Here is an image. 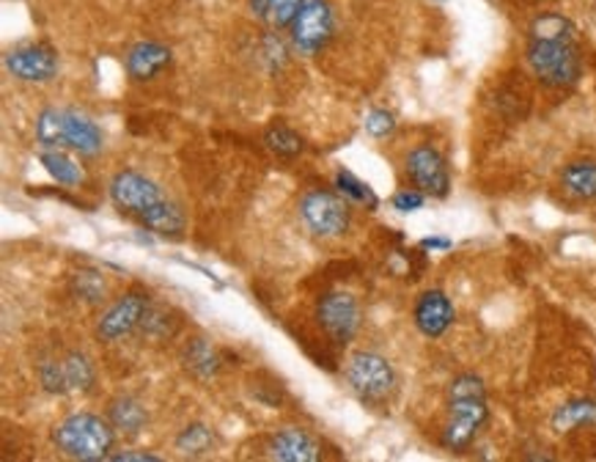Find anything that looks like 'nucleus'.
<instances>
[{
  "label": "nucleus",
  "mask_w": 596,
  "mask_h": 462,
  "mask_svg": "<svg viewBox=\"0 0 596 462\" xmlns=\"http://www.w3.org/2000/svg\"><path fill=\"white\" fill-rule=\"evenodd\" d=\"M424 201H426V193H421L418 188L415 190H398L396 195H393V210H398V212H415V210H421V207H424Z\"/></svg>",
  "instance_id": "obj_30"
},
{
  "label": "nucleus",
  "mask_w": 596,
  "mask_h": 462,
  "mask_svg": "<svg viewBox=\"0 0 596 462\" xmlns=\"http://www.w3.org/2000/svg\"><path fill=\"white\" fill-rule=\"evenodd\" d=\"M6 69L22 83H50L58 74V53L44 42H28L6 53Z\"/></svg>",
  "instance_id": "obj_10"
},
{
  "label": "nucleus",
  "mask_w": 596,
  "mask_h": 462,
  "mask_svg": "<svg viewBox=\"0 0 596 462\" xmlns=\"http://www.w3.org/2000/svg\"><path fill=\"white\" fill-rule=\"evenodd\" d=\"M39 383L48 394H69V380L63 361H44L39 366Z\"/></svg>",
  "instance_id": "obj_27"
},
{
  "label": "nucleus",
  "mask_w": 596,
  "mask_h": 462,
  "mask_svg": "<svg viewBox=\"0 0 596 462\" xmlns=\"http://www.w3.org/2000/svg\"><path fill=\"white\" fill-rule=\"evenodd\" d=\"M407 177L413 179V184L421 193L434 195V199L448 195V165H445L443 154L434 147H415L413 152L407 154Z\"/></svg>",
  "instance_id": "obj_11"
},
{
  "label": "nucleus",
  "mask_w": 596,
  "mask_h": 462,
  "mask_svg": "<svg viewBox=\"0 0 596 462\" xmlns=\"http://www.w3.org/2000/svg\"><path fill=\"white\" fill-rule=\"evenodd\" d=\"M300 218L311 234L333 240L350 229V201L341 193H330V190H309L300 199Z\"/></svg>",
  "instance_id": "obj_4"
},
{
  "label": "nucleus",
  "mask_w": 596,
  "mask_h": 462,
  "mask_svg": "<svg viewBox=\"0 0 596 462\" xmlns=\"http://www.w3.org/2000/svg\"><path fill=\"white\" fill-rule=\"evenodd\" d=\"M212 446H215V432L206 424H201V421L184 426L176 438V449L182 454H188V458H201V454L210 452Z\"/></svg>",
  "instance_id": "obj_23"
},
{
  "label": "nucleus",
  "mask_w": 596,
  "mask_h": 462,
  "mask_svg": "<svg viewBox=\"0 0 596 462\" xmlns=\"http://www.w3.org/2000/svg\"><path fill=\"white\" fill-rule=\"evenodd\" d=\"M102 130L89 119V116L78 111H63V130H61V147L74 149L80 154H100L102 152Z\"/></svg>",
  "instance_id": "obj_15"
},
{
  "label": "nucleus",
  "mask_w": 596,
  "mask_h": 462,
  "mask_svg": "<svg viewBox=\"0 0 596 462\" xmlns=\"http://www.w3.org/2000/svg\"><path fill=\"white\" fill-rule=\"evenodd\" d=\"M303 3L305 0H248V9H251L264 26L281 31V28H292L294 17L300 14Z\"/></svg>",
  "instance_id": "obj_18"
},
{
  "label": "nucleus",
  "mask_w": 596,
  "mask_h": 462,
  "mask_svg": "<svg viewBox=\"0 0 596 462\" xmlns=\"http://www.w3.org/2000/svg\"><path fill=\"white\" fill-rule=\"evenodd\" d=\"M63 369H67V380H69V391H91L97 383L94 366H91L89 358L83 352H69L63 358Z\"/></svg>",
  "instance_id": "obj_25"
},
{
  "label": "nucleus",
  "mask_w": 596,
  "mask_h": 462,
  "mask_svg": "<svg viewBox=\"0 0 596 462\" xmlns=\"http://www.w3.org/2000/svg\"><path fill=\"white\" fill-rule=\"evenodd\" d=\"M113 424L91 413L69 415L53 430L58 452L80 462L108 460L110 449H113Z\"/></svg>",
  "instance_id": "obj_3"
},
{
  "label": "nucleus",
  "mask_w": 596,
  "mask_h": 462,
  "mask_svg": "<svg viewBox=\"0 0 596 462\" xmlns=\"http://www.w3.org/2000/svg\"><path fill=\"white\" fill-rule=\"evenodd\" d=\"M393 130H396V119H393V113L377 108V111H372L366 116V132L372 138H387Z\"/></svg>",
  "instance_id": "obj_29"
},
{
  "label": "nucleus",
  "mask_w": 596,
  "mask_h": 462,
  "mask_svg": "<svg viewBox=\"0 0 596 462\" xmlns=\"http://www.w3.org/2000/svg\"><path fill=\"white\" fill-rule=\"evenodd\" d=\"M316 320L335 344H346L355 339L361 328V305L350 292H327L316 305Z\"/></svg>",
  "instance_id": "obj_9"
},
{
  "label": "nucleus",
  "mask_w": 596,
  "mask_h": 462,
  "mask_svg": "<svg viewBox=\"0 0 596 462\" xmlns=\"http://www.w3.org/2000/svg\"><path fill=\"white\" fill-rule=\"evenodd\" d=\"M451 322H454V305L445 298V292L430 289V292L421 294L418 303H415V325L424 337L440 339L448 331Z\"/></svg>",
  "instance_id": "obj_12"
},
{
  "label": "nucleus",
  "mask_w": 596,
  "mask_h": 462,
  "mask_svg": "<svg viewBox=\"0 0 596 462\" xmlns=\"http://www.w3.org/2000/svg\"><path fill=\"white\" fill-rule=\"evenodd\" d=\"M528 63L536 78L553 89H566L580 80L583 58L575 26L564 14L549 11L536 17L528 33Z\"/></svg>",
  "instance_id": "obj_1"
},
{
  "label": "nucleus",
  "mask_w": 596,
  "mask_h": 462,
  "mask_svg": "<svg viewBox=\"0 0 596 462\" xmlns=\"http://www.w3.org/2000/svg\"><path fill=\"white\" fill-rule=\"evenodd\" d=\"M173 56L165 44L160 42H138L135 48L127 53L124 69L135 83H147V80H154L158 74H163L168 67H171Z\"/></svg>",
  "instance_id": "obj_14"
},
{
  "label": "nucleus",
  "mask_w": 596,
  "mask_h": 462,
  "mask_svg": "<svg viewBox=\"0 0 596 462\" xmlns=\"http://www.w3.org/2000/svg\"><path fill=\"white\" fill-rule=\"evenodd\" d=\"M74 292H78L83 300H89V303H100V300L105 298V281H102L97 273H78V279H74Z\"/></svg>",
  "instance_id": "obj_28"
},
{
  "label": "nucleus",
  "mask_w": 596,
  "mask_h": 462,
  "mask_svg": "<svg viewBox=\"0 0 596 462\" xmlns=\"http://www.w3.org/2000/svg\"><path fill=\"white\" fill-rule=\"evenodd\" d=\"M346 380L363 402H385L396 391V372L377 352H355L346 363Z\"/></svg>",
  "instance_id": "obj_5"
},
{
  "label": "nucleus",
  "mask_w": 596,
  "mask_h": 462,
  "mask_svg": "<svg viewBox=\"0 0 596 462\" xmlns=\"http://www.w3.org/2000/svg\"><path fill=\"white\" fill-rule=\"evenodd\" d=\"M149 314V294L143 292H127L121 294L115 303L97 322V339L100 342H119V339L130 337L135 328L143 325Z\"/></svg>",
  "instance_id": "obj_8"
},
{
  "label": "nucleus",
  "mask_w": 596,
  "mask_h": 462,
  "mask_svg": "<svg viewBox=\"0 0 596 462\" xmlns=\"http://www.w3.org/2000/svg\"><path fill=\"white\" fill-rule=\"evenodd\" d=\"M335 190H339L341 195H344L350 204H361V207H368V210H377L380 207V199L377 193H374L372 188H368L363 179H357L355 173L350 171H339L335 173Z\"/></svg>",
  "instance_id": "obj_21"
},
{
  "label": "nucleus",
  "mask_w": 596,
  "mask_h": 462,
  "mask_svg": "<svg viewBox=\"0 0 596 462\" xmlns=\"http://www.w3.org/2000/svg\"><path fill=\"white\" fill-rule=\"evenodd\" d=\"M487 421V396H448V424L443 443L454 452L471 446Z\"/></svg>",
  "instance_id": "obj_7"
},
{
  "label": "nucleus",
  "mask_w": 596,
  "mask_h": 462,
  "mask_svg": "<svg viewBox=\"0 0 596 462\" xmlns=\"http://www.w3.org/2000/svg\"><path fill=\"white\" fill-rule=\"evenodd\" d=\"M182 361H184V366H188L190 372L201 380L215 378V374L220 372V355L215 346L206 342V339H193V342L184 346Z\"/></svg>",
  "instance_id": "obj_19"
},
{
  "label": "nucleus",
  "mask_w": 596,
  "mask_h": 462,
  "mask_svg": "<svg viewBox=\"0 0 596 462\" xmlns=\"http://www.w3.org/2000/svg\"><path fill=\"white\" fill-rule=\"evenodd\" d=\"M264 143H267V149L272 154L286 158V160L297 158V154L303 152V138H300L297 132L286 124H272L270 130L264 132Z\"/></svg>",
  "instance_id": "obj_24"
},
{
  "label": "nucleus",
  "mask_w": 596,
  "mask_h": 462,
  "mask_svg": "<svg viewBox=\"0 0 596 462\" xmlns=\"http://www.w3.org/2000/svg\"><path fill=\"white\" fill-rule=\"evenodd\" d=\"M61 130H63V111L58 108H44L37 119V141L42 149L61 147Z\"/></svg>",
  "instance_id": "obj_26"
},
{
  "label": "nucleus",
  "mask_w": 596,
  "mask_h": 462,
  "mask_svg": "<svg viewBox=\"0 0 596 462\" xmlns=\"http://www.w3.org/2000/svg\"><path fill=\"white\" fill-rule=\"evenodd\" d=\"M289 31H292V48L300 56H316L325 50L335 31V17L327 0H305Z\"/></svg>",
  "instance_id": "obj_6"
},
{
  "label": "nucleus",
  "mask_w": 596,
  "mask_h": 462,
  "mask_svg": "<svg viewBox=\"0 0 596 462\" xmlns=\"http://www.w3.org/2000/svg\"><path fill=\"white\" fill-rule=\"evenodd\" d=\"M270 458L281 462H316L322 458V449L311 432L300 430V426H286L272 435Z\"/></svg>",
  "instance_id": "obj_13"
},
{
  "label": "nucleus",
  "mask_w": 596,
  "mask_h": 462,
  "mask_svg": "<svg viewBox=\"0 0 596 462\" xmlns=\"http://www.w3.org/2000/svg\"><path fill=\"white\" fill-rule=\"evenodd\" d=\"M560 188L575 201H594L596 199V163L594 160H577L569 163L560 173Z\"/></svg>",
  "instance_id": "obj_16"
},
{
  "label": "nucleus",
  "mask_w": 596,
  "mask_h": 462,
  "mask_svg": "<svg viewBox=\"0 0 596 462\" xmlns=\"http://www.w3.org/2000/svg\"><path fill=\"white\" fill-rule=\"evenodd\" d=\"M437 3H443V0H437Z\"/></svg>",
  "instance_id": "obj_33"
},
{
  "label": "nucleus",
  "mask_w": 596,
  "mask_h": 462,
  "mask_svg": "<svg viewBox=\"0 0 596 462\" xmlns=\"http://www.w3.org/2000/svg\"><path fill=\"white\" fill-rule=\"evenodd\" d=\"M108 421L113 424V430L127 432V435H138V432L147 426L149 413L135 396H115L108 404Z\"/></svg>",
  "instance_id": "obj_17"
},
{
  "label": "nucleus",
  "mask_w": 596,
  "mask_h": 462,
  "mask_svg": "<svg viewBox=\"0 0 596 462\" xmlns=\"http://www.w3.org/2000/svg\"><path fill=\"white\" fill-rule=\"evenodd\" d=\"M424 248H432V251H448L451 240H445V237H426L424 242H421Z\"/></svg>",
  "instance_id": "obj_32"
},
{
  "label": "nucleus",
  "mask_w": 596,
  "mask_h": 462,
  "mask_svg": "<svg viewBox=\"0 0 596 462\" xmlns=\"http://www.w3.org/2000/svg\"><path fill=\"white\" fill-rule=\"evenodd\" d=\"M39 160H42L44 171H48L58 184L74 188V184H80V179H83V171L74 165V160L67 158L63 152H58V149H42Z\"/></svg>",
  "instance_id": "obj_22"
},
{
  "label": "nucleus",
  "mask_w": 596,
  "mask_h": 462,
  "mask_svg": "<svg viewBox=\"0 0 596 462\" xmlns=\"http://www.w3.org/2000/svg\"><path fill=\"white\" fill-rule=\"evenodd\" d=\"M596 424V402L592 400H575L566 402L555 410L553 426L555 432H569L577 426H592Z\"/></svg>",
  "instance_id": "obj_20"
},
{
  "label": "nucleus",
  "mask_w": 596,
  "mask_h": 462,
  "mask_svg": "<svg viewBox=\"0 0 596 462\" xmlns=\"http://www.w3.org/2000/svg\"><path fill=\"white\" fill-rule=\"evenodd\" d=\"M110 201L127 215L138 218L147 229L158 234H182L184 215L173 201L165 199L158 182L138 171H119L110 179Z\"/></svg>",
  "instance_id": "obj_2"
},
{
  "label": "nucleus",
  "mask_w": 596,
  "mask_h": 462,
  "mask_svg": "<svg viewBox=\"0 0 596 462\" xmlns=\"http://www.w3.org/2000/svg\"><path fill=\"white\" fill-rule=\"evenodd\" d=\"M110 460H115V462H130V460H135V462H158L160 458H158V454H152V452H141V449H124V452L110 454Z\"/></svg>",
  "instance_id": "obj_31"
}]
</instances>
